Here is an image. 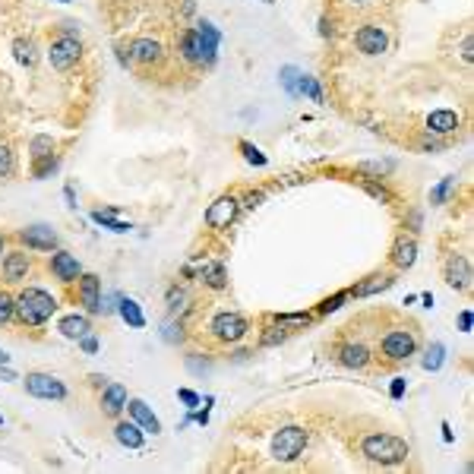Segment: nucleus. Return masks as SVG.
Instances as JSON below:
<instances>
[{
	"label": "nucleus",
	"instance_id": "24",
	"mask_svg": "<svg viewBox=\"0 0 474 474\" xmlns=\"http://www.w3.org/2000/svg\"><path fill=\"white\" fill-rule=\"evenodd\" d=\"M114 440L120 443V446L127 449H143L145 436H143V427L133 420V424H127V420H120V424H114Z\"/></svg>",
	"mask_w": 474,
	"mask_h": 474
},
{
	"label": "nucleus",
	"instance_id": "20",
	"mask_svg": "<svg viewBox=\"0 0 474 474\" xmlns=\"http://www.w3.org/2000/svg\"><path fill=\"white\" fill-rule=\"evenodd\" d=\"M127 408V389L120 383H108L102 392V414L108 418H120Z\"/></svg>",
	"mask_w": 474,
	"mask_h": 474
},
{
	"label": "nucleus",
	"instance_id": "22",
	"mask_svg": "<svg viewBox=\"0 0 474 474\" xmlns=\"http://www.w3.org/2000/svg\"><path fill=\"white\" fill-rule=\"evenodd\" d=\"M427 130L436 133V136H446V133H455L459 130V114L449 108L443 111H433L430 117H427Z\"/></svg>",
	"mask_w": 474,
	"mask_h": 474
},
{
	"label": "nucleus",
	"instance_id": "12",
	"mask_svg": "<svg viewBox=\"0 0 474 474\" xmlns=\"http://www.w3.org/2000/svg\"><path fill=\"white\" fill-rule=\"evenodd\" d=\"M354 45H358V51H361V54H367V57H377V54H383V51L389 48V35H386L379 26H373V22H367V26H361L358 32H354Z\"/></svg>",
	"mask_w": 474,
	"mask_h": 474
},
{
	"label": "nucleus",
	"instance_id": "31",
	"mask_svg": "<svg viewBox=\"0 0 474 474\" xmlns=\"http://www.w3.org/2000/svg\"><path fill=\"white\" fill-rule=\"evenodd\" d=\"M13 51H16V61H19L22 67H32V63H35V45H32V38H16Z\"/></svg>",
	"mask_w": 474,
	"mask_h": 474
},
{
	"label": "nucleus",
	"instance_id": "18",
	"mask_svg": "<svg viewBox=\"0 0 474 474\" xmlns=\"http://www.w3.org/2000/svg\"><path fill=\"white\" fill-rule=\"evenodd\" d=\"M161 57H165V48H161V42H155V38H133L130 42V61L143 63V67L161 63Z\"/></svg>",
	"mask_w": 474,
	"mask_h": 474
},
{
	"label": "nucleus",
	"instance_id": "35",
	"mask_svg": "<svg viewBox=\"0 0 474 474\" xmlns=\"http://www.w3.org/2000/svg\"><path fill=\"white\" fill-rule=\"evenodd\" d=\"M237 149L244 152V158H247L250 165H256V168H266V155H262V152L256 149L253 143H247V139H241V143H237Z\"/></svg>",
	"mask_w": 474,
	"mask_h": 474
},
{
	"label": "nucleus",
	"instance_id": "52",
	"mask_svg": "<svg viewBox=\"0 0 474 474\" xmlns=\"http://www.w3.org/2000/svg\"><path fill=\"white\" fill-rule=\"evenodd\" d=\"M3 253H7V237L0 234V260H3Z\"/></svg>",
	"mask_w": 474,
	"mask_h": 474
},
{
	"label": "nucleus",
	"instance_id": "46",
	"mask_svg": "<svg viewBox=\"0 0 474 474\" xmlns=\"http://www.w3.org/2000/svg\"><path fill=\"white\" fill-rule=\"evenodd\" d=\"M459 329L461 332H471V310H461V313H459Z\"/></svg>",
	"mask_w": 474,
	"mask_h": 474
},
{
	"label": "nucleus",
	"instance_id": "6",
	"mask_svg": "<svg viewBox=\"0 0 474 474\" xmlns=\"http://www.w3.org/2000/svg\"><path fill=\"white\" fill-rule=\"evenodd\" d=\"M79 57H83V45H79V38H76L73 32H57L54 42H51V48H48L51 67H54L57 73H67V70H73L76 63H79Z\"/></svg>",
	"mask_w": 474,
	"mask_h": 474
},
{
	"label": "nucleus",
	"instance_id": "14",
	"mask_svg": "<svg viewBox=\"0 0 474 474\" xmlns=\"http://www.w3.org/2000/svg\"><path fill=\"white\" fill-rule=\"evenodd\" d=\"M414 260H418V241H414V234H399L389 250L392 269H395V272H408V269L414 266Z\"/></svg>",
	"mask_w": 474,
	"mask_h": 474
},
{
	"label": "nucleus",
	"instance_id": "29",
	"mask_svg": "<svg viewBox=\"0 0 474 474\" xmlns=\"http://www.w3.org/2000/svg\"><path fill=\"white\" fill-rule=\"evenodd\" d=\"M272 319H275L278 326H285V329H288V326H313L316 313H275ZM288 332H291V329H288Z\"/></svg>",
	"mask_w": 474,
	"mask_h": 474
},
{
	"label": "nucleus",
	"instance_id": "57",
	"mask_svg": "<svg viewBox=\"0 0 474 474\" xmlns=\"http://www.w3.org/2000/svg\"><path fill=\"white\" fill-rule=\"evenodd\" d=\"M63 3H67V0H63Z\"/></svg>",
	"mask_w": 474,
	"mask_h": 474
},
{
	"label": "nucleus",
	"instance_id": "5",
	"mask_svg": "<svg viewBox=\"0 0 474 474\" xmlns=\"http://www.w3.org/2000/svg\"><path fill=\"white\" fill-rule=\"evenodd\" d=\"M310 443V433L303 430L301 424H288L282 427V430L272 436V459L275 461H294L303 455V449H307Z\"/></svg>",
	"mask_w": 474,
	"mask_h": 474
},
{
	"label": "nucleus",
	"instance_id": "49",
	"mask_svg": "<svg viewBox=\"0 0 474 474\" xmlns=\"http://www.w3.org/2000/svg\"><path fill=\"white\" fill-rule=\"evenodd\" d=\"M319 35H332V22L326 19V16H323V19H319Z\"/></svg>",
	"mask_w": 474,
	"mask_h": 474
},
{
	"label": "nucleus",
	"instance_id": "44",
	"mask_svg": "<svg viewBox=\"0 0 474 474\" xmlns=\"http://www.w3.org/2000/svg\"><path fill=\"white\" fill-rule=\"evenodd\" d=\"M79 348H83L86 354H95V351H98V338L89 332V335H83V338H79Z\"/></svg>",
	"mask_w": 474,
	"mask_h": 474
},
{
	"label": "nucleus",
	"instance_id": "19",
	"mask_svg": "<svg viewBox=\"0 0 474 474\" xmlns=\"http://www.w3.org/2000/svg\"><path fill=\"white\" fill-rule=\"evenodd\" d=\"M395 285V272H373L367 275L361 285H354V288L348 291V297H370V294H379V291L392 288Z\"/></svg>",
	"mask_w": 474,
	"mask_h": 474
},
{
	"label": "nucleus",
	"instance_id": "4",
	"mask_svg": "<svg viewBox=\"0 0 474 474\" xmlns=\"http://www.w3.org/2000/svg\"><path fill=\"white\" fill-rule=\"evenodd\" d=\"M408 443L399 440V436H392V433H367L364 440H361V455L373 465H402L408 459Z\"/></svg>",
	"mask_w": 474,
	"mask_h": 474
},
{
	"label": "nucleus",
	"instance_id": "17",
	"mask_svg": "<svg viewBox=\"0 0 474 474\" xmlns=\"http://www.w3.org/2000/svg\"><path fill=\"white\" fill-rule=\"evenodd\" d=\"M446 282H449V288H455V291L471 288V262H468V256H461V253L449 256L446 260Z\"/></svg>",
	"mask_w": 474,
	"mask_h": 474
},
{
	"label": "nucleus",
	"instance_id": "53",
	"mask_svg": "<svg viewBox=\"0 0 474 474\" xmlns=\"http://www.w3.org/2000/svg\"><path fill=\"white\" fill-rule=\"evenodd\" d=\"M0 364H10V354L3 348H0Z\"/></svg>",
	"mask_w": 474,
	"mask_h": 474
},
{
	"label": "nucleus",
	"instance_id": "10",
	"mask_svg": "<svg viewBox=\"0 0 474 474\" xmlns=\"http://www.w3.org/2000/svg\"><path fill=\"white\" fill-rule=\"evenodd\" d=\"M22 383H26V392L35 395V399H48V402L67 399V386H63L57 377H51V373H29Z\"/></svg>",
	"mask_w": 474,
	"mask_h": 474
},
{
	"label": "nucleus",
	"instance_id": "56",
	"mask_svg": "<svg viewBox=\"0 0 474 474\" xmlns=\"http://www.w3.org/2000/svg\"><path fill=\"white\" fill-rule=\"evenodd\" d=\"M0 424H3V418H0Z\"/></svg>",
	"mask_w": 474,
	"mask_h": 474
},
{
	"label": "nucleus",
	"instance_id": "32",
	"mask_svg": "<svg viewBox=\"0 0 474 474\" xmlns=\"http://www.w3.org/2000/svg\"><path fill=\"white\" fill-rule=\"evenodd\" d=\"M51 171H57V155H45V158H35L32 161V177L35 180H45Z\"/></svg>",
	"mask_w": 474,
	"mask_h": 474
},
{
	"label": "nucleus",
	"instance_id": "47",
	"mask_svg": "<svg viewBox=\"0 0 474 474\" xmlns=\"http://www.w3.org/2000/svg\"><path fill=\"white\" fill-rule=\"evenodd\" d=\"M402 392H405V379H392L389 395H392V399H402Z\"/></svg>",
	"mask_w": 474,
	"mask_h": 474
},
{
	"label": "nucleus",
	"instance_id": "39",
	"mask_svg": "<svg viewBox=\"0 0 474 474\" xmlns=\"http://www.w3.org/2000/svg\"><path fill=\"white\" fill-rule=\"evenodd\" d=\"M13 168H16V161H13V149L0 143V177H10V174H13Z\"/></svg>",
	"mask_w": 474,
	"mask_h": 474
},
{
	"label": "nucleus",
	"instance_id": "54",
	"mask_svg": "<svg viewBox=\"0 0 474 474\" xmlns=\"http://www.w3.org/2000/svg\"><path fill=\"white\" fill-rule=\"evenodd\" d=\"M351 3H370V0H351Z\"/></svg>",
	"mask_w": 474,
	"mask_h": 474
},
{
	"label": "nucleus",
	"instance_id": "1",
	"mask_svg": "<svg viewBox=\"0 0 474 474\" xmlns=\"http://www.w3.org/2000/svg\"><path fill=\"white\" fill-rule=\"evenodd\" d=\"M219 42H221V32L212 26L209 19H200L193 29H184L177 35V51L187 63L193 67H209L219 54Z\"/></svg>",
	"mask_w": 474,
	"mask_h": 474
},
{
	"label": "nucleus",
	"instance_id": "2",
	"mask_svg": "<svg viewBox=\"0 0 474 474\" xmlns=\"http://www.w3.org/2000/svg\"><path fill=\"white\" fill-rule=\"evenodd\" d=\"M418 348H420L418 326H389L383 332V338H379L373 358H379L386 367H399V364H408L418 354Z\"/></svg>",
	"mask_w": 474,
	"mask_h": 474
},
{
	"label": "nucleus",
	"instance_id": "7",
	"mask_svg": "<svg viewBox=\"0 0 474 474\" xmlns=\"http://www.w3.org/2000/svg\"><path fill=\"white\" fill-rule=\"evenodd\" d=\"M209 332H212V338H219L221 345H234V342H241V338H247L250 319L241 313H234V310H221V313L212 316Z\"/></svg>",
	"mask_w": 474,
	"mask_h": 474
},
{
	"label": "nucleus",
	"instance_id": "33",
	"mask_svg": "<svg viewBox=\"0 0 474 474\" xmlns=\"http://www.w3.org/2000/svg\"><path fill=\"white\" fill-rule=\"evenodd\" d=\"M16 316V297L10 291H0V326H7Z\"/></svg>",
	"mask_w": 474,
	"mask_h": 474
},
{
	"label": "nucleus",
	"instance_id": "50",
	"mask_svg": "<svg viewBox=\"0 0 474 474\" xmlns=\"http://www.w3.org/2000/svg\"><path fill=\"white\" fill-rule=\"evenodd\" d=\"M89 379H92V386H108V383H104V377H98V373H92Z\"/></svg>",
	"mask_w": 474,
	"mask_h": 474
},
{
	"label": "nucleus",
	"instance_id": "38",
	"mask_svg": "<svg viewBox=\"0 0 474 474\" xmlns=\"http://www.w3.org/2000/svg\"><path fill=\"white\" fill-rule=\"evenodd\" d=\"M345 301H348V291H338L335 297H326V301L319 303V307H316V316H326V313H332V310H338Z\"/></svg>",
	"mask_w": 474,
	"mask_h": 474
},
{
	"label": "nucleus",
	"instance_id": "15",
	"mask_svg": "<svg viewBox=\"0 0 474 474\" xmlns=\"http://www.w3.org/2000/svg\"><path fill=\"white\" fill-rule=\"evenodd\" d=\"M19 244H26L29 250H54L57 247V231L51 225H29L22 231H16Z\"/></svg>",
	"mask_w": 474,
	"mask_h": 474
},
{
	"label": "nucleus",
	"instance_id": "51",
	"mask_svg": "<svg viewBox=\"0 0 474 474\" xmlns=\"http://www.w3.org/2000/svg\"><path fill=\"white\" fill-rule=\"evenodd\" d=\"M443 440L452 443V430H449V424H443Z\"/></svg>",
	"mask_w": 474,
	"mask_h": 474
},
{
	"label": "nucleus",
	"instance_id": "28",
	"mask_svg": "<svg viewBox=\"0 0 474 474\" xmlns=\"http://www.w3.org/2000/svg\"><path fill=\"white\" fill-rule=\"evenodd\" d=\"M285 338H288V329H285V326H278V323L272 319V323H269L266 329H262L260 345H262V348H275V345H282Z\"/></svg>",
	"mask_w": 474,
	"mask_h": 474
},
{
	"label": "nucleus",
	"instance_id": "48",
	"mask_svg": "<svg viewBox=\"0 0 474 474\" xmlns=\"http://www.w3.org/2000/svg\"><path fill=\"white\" fill-rule=\"evenodd\" d=\"M0 379H7V383H13V379H19V377H16V373L10 370L7 364H0Z\"/></svg>",
	"mask_w": 474,
	"mask_h": 474
},
{
	"label": "nucleus",
	"instance_id": "13",
	"mask_svg": "<svg viewBox=\"0 0 474 474\" xmlns=\"http://www.w3.org/2000/svg\"><path fill=\"white\" fill-rule=\"evenodd\" d=\"M76 297H79L86 313H102V278L83 272L79 282H76Z\"/></svg>",
	"mask_w": 474,
	"mask_h": 474
},
{
	"label": "nucleus",
	"instance_id": "41",
	"mask_svg": "<svg viewBox=\"0 0 474 474\" xmlns=\"http://www.w3.org/2000/svg\"><path fill=\"white\" fill-rule=\"evenodd\" d=\"M440 364H443V345H433L424 358V370H440Z\"/></svg>",
	"mask_w": 474,
	"mask_h": 474
},
{
	"label": "nucleus",
	"instance_id": "21",
	"mask_svg": "<svg viewBox=\"0 0 474 474\" xmlns=\"http://www.w3.org/2000/svg\"><path fill=\"white\" fill-rule=\"evenodd\" d=\"M127 411H130V418L143 427V433H152V436H155V433H161V420L152 414V408L145 405L143 399H130V402H127Z\"/></svg>",
	"mask_w": 474,
	"mask_h": 474
},
{
	"label": "nucleus",
	"instance_id": "26",
	"mask_svg": "<svg viewBox=\"0 0 474 474\" xmlns=\"http://www.w3.org/2000/svg\"><path fill=\"white\" fill-rule=\"evenodd\" d=\"M92 221H95V225H102V228H108V231H114V234H127L133 228L130 221L117 219L114 209H95V212H92Z\"/></svg>",
	"mask_w": 474,
	"mask_h": 474
},
{
	"label": "nucleus",
	"instance_id": "40",
	"mask_svg": "<svg viewBox=\"0 0 474 474\" xmlns=\"http://www.w3.org/2000/svg\"><path fill=\"white\" fill-rule=\"evenodd\" d=\"M364 190L370 193V196H377L379 203H392V200H395V196H392L383 184H377V180H370V177H364Z\"/></svg>",
	"mask_w": 474,
	"mask_h": 474
},
{
	"label": "nucleus",
	"instance_id": "36",
	"mask_svg": "<svg viewBox=\"0 0 474 474\" xmlns=\"http://www.w3.org/2000/svg\"><path fill=\"white\" fill-rule=\"evenodd\" d=\"M455 187V177H443V184H436L430 190V203H436V206H443V203L449 200V193H452Z\"/></svg>",
	"mask_w": 474,
	"mask_h": 474
},
{
	"label": "nucleus",
	"instance_id": "43",
	"mask_svg": "<svg viewBox=\"0 0 474 474\" xmlns=\"http://www.w3.org/2000/svg\"><path fill=\"white\" fill-rule=\"evenodd\" d=\"M180 301H187V294H184V288H171L168 291V307L171 310H177V307H184Z\"/></svg>",
	"mask_w": 474,
	"mask_h": 474
},
{
	"label": "nucleus",
	"instance_id": "37",
	"mask_svg": "<svg viewBox=\"0 0 474 474\" xmlns=\"http://www.w3.org/2000/svg\"><path fill=\"white\" fill-rule=\"evenodd\" d=\"M278 79H282V86H285V92H288V95H297V83H301V70H297V67H285Z\"/></svg>",
	"mask_w": 474,
	"mask_h": 474
},
{
	"label": "nucleus",
	"instance_id": "16",
	"mask_svg": "<svg viewBox=\"0 0 474 474\" xmlns=\"http://www.w3.org/2000/svg\"><path fill=\"white\" fill-rule=\"evenodd\" d=\"M51 272H54L57 282L70 285V282H79V275H83V262L76 260L73 253H67V250H57L54 256H51Z\"/></svg>",
	"mask_w": 474,
	"mask_h": 474
},
{
	"label": "nucleus",
	"instance_id": "3",
	"mask_svg": "<svg viewBox=\"0 0 474 474\" xmlns=\"http://www.w3.org/2000/svg\"><path fill=\"white\" fill-rule=\"evenodd\" d=\"M54 313H57V297L48 294L45 288H22L19 294H16V316L13 319H19V326H26V329L45 326Z\"/></svg>",
	"mask_w": 474,
	"mask_h": 474
},
{
	"label": "nucleus",
	"instance_id": "11",
	"mask_svg": "<svg viewBox=\"0 0 474 474\" xmlns=\"http://www.w3.org/2000/svg\"><path fill=\"white\" fill-rule=\"evenodd\" d=\"M0 269H3V282L7 285H19L29 278L32 272V256L26 250H7L3 260H0Z\"/></svg>",
	"mask_w": 474,
	"mask_h": 474
},
{
	"label": "nucleus",
	"instance_id": "34",
	"mask_svg": "<svg viewBox=\"0 0 474 474\" xmlns=\"http://www.w3.org/2000/svg\"><path fill=\"white\" fill-rule=\"evenodd\" d=\"M29 152H32V161L35 158H45V155H54V139L51 136H35L32 145H29Z\"/></svg>",
	"mask_w": 474,
	"mask_h": 474
},
{
	"label": "nucleus",
	"instance_id": "55",
	"mask_svg": "<svg viewBox=\"0 0 474 474\" xmlns=\"http://www.w3.org/2000/svg\"><path fill=\"white\" fill-rule=\"evenodd\" d=\"M262 3H272V0H262Z\"/></svg>",
	"mask_w": 474,
	"mask_h": 474
},
{
	"label": "nucleus",
	"instance_id": "27",
	"mask_svg": "<svg viewBox=\"0 0 474 474\" xmlns=\"http://www.w3.org/2000/svg\"><path fill=\"white\" fill-rule=\"evenodd\" d=\"M117 313L124 316L130 329H143L145 326V316H143V310H139V303L133 301V297H120V301H117Z\"/></svg>",
	"mask_w": 474,
	"mask_h": 474
},
{
	"label": "nucleus",
	"instance_id": "8",
	"mask_svg": "<svg viewBox=\"0 0 474 474\" xmlns=\"http://www.w3.org/2000/svg\"><path fill=\"white\" fill-rule=\"evenodd\" d=\"M335 361L345 370H367L373 361V348L361 338H345V342L335 345Z\"/></svg>",
	"mask_w": 474,
	"mask_h": 474
},
{
	"label": "nucleus",
	"instance_id": "42",
	"mask_svg": "<svg viewBox=\"0 0 474 474\" xmlns=\"http://www.w3.org/2000/svg\"><path fill=\"white\" fill-rule=\"evenodd\" d=\"M177 399L184 402V405L190 408V411H193V408H196V405H200V395H196V392H193V389H177Z\"/></svg>",
	"mask_w": 474,
	"mask_h": 474
},
{
	"label": "nucleus",
	"instance_id": "9",
	"mask_svg": "<svg viewBox=\"0 0 474 474\" xmlns=\"http://www.w3.org/2000/svg\"><path fill=\"white\" fill-rule=\"evenodd\" d=\"M237 212H241V203H237V196L225 193V196H219L215 203H209V209H206V225L212 228V231H228V228L234 225V219H237Z\"/></svg>",
	"mask_w": 474,
	"mask_h": 474
},
{
	"label": "nucleus",
	"instance_id": "25",
	"mask_svg": "<svg viewBox=\"0 0 474 474\" xmlns=\"http://www.w3.org/2000/svg\"><path fill=\"white\" fill-rule=\"evenodd\" d=\"M200 278H203V285H206V288H212V291H225L228 288V272H225V266H221V262H203V266H200Z\"/></svg>",
	"mask_w": 474,
	"mask_h": 474
},
{
	"label": "nucleus",
	"instance_id": "45",
	"mask_svg": "<svg viewBox=\"0 0 474 474\" xmlns=\"http://www.w3.org/2000/svg\"><path fill=\"white\" fill-rule=\"evenodd\" d=\"M262 200H266V193H262V190H256V193H247V203H244V206H247V209H253V206H260Z\"/></svg>",
	"mask_w": 474,
	"mask_h": 474
},
{
	"label": "nucleus",
	"instance_id": "30",
	"mask_svg": "<svg viewBox=\"0 0 474 474\" xmlns=\"http://www.w3.org/2000/svg\"><path fill=\"white\" fill-rule=\"evenodd\" d=\"M297 95H307L310 102H323V89H319V83H316L313 76H307V73H301V83H297Z\"/></svg>",
	"mask_w": 474,
	"mask_h": 474
},
{
	"label": "nucleus",
	"instance_id": "23",
	"mask_svg": "<svg viewBox=\"0 0 474 474\" xmlns=\"http://www.w3.org/2000/svg\"><path fill=\"white\" fill-rule=\"evenodd\" d=\"M57 329H61L63 338H76V342H79L83 335H89L92 332V323H89V316H83V313H70L57 323Z\"/></svg>",
	"mask_w": 474,
	"mask_h": 474
}]
</instances>
